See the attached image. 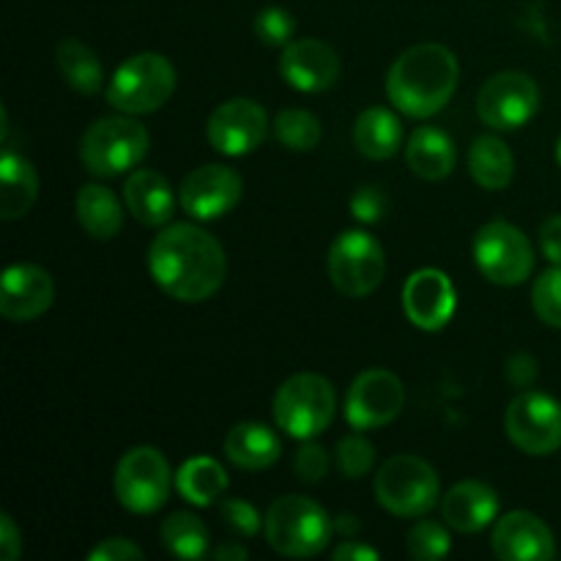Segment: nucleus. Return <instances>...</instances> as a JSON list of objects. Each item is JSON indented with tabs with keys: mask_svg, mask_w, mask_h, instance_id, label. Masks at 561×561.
I'll return each mask as SVG.
<instances>
[{
	"mask_svg": "<svg viewBox=\"0 0 561 561\" xmlns=\"http://www.w3.org/2000/svg\"><path fill=\"white\" fill-rule=\"evenodd\" d=\"M148 272L170 299L197 305L222 288L228 261L222 244L208 230L175 222L148 247Z\"/></svg>",
	"mask_w": 561,
	"mask_h": 561,
	"instance_id": "obj_1",
	"label": "nucleus"
},
{
	"mask_svg": "<svg viewBox=\"0 0 561 561\" xmlns=\"http://www.w3.org/2000/svg\"><path fill=\"white\" fill-rule=\"evenodd\" d=\"M458 77V58L444 44H416L389 69L387 96L409 118H431L447 107Z\"/></svg>",
	"mask_w": 561,
	"mask_h": 561,
	"instance_id": "obj_2",
	"label": "nucleus"
},
{
	"mask_svg": "<svg viewBox=\"0 0 561 561\" xmlns=\"http://www.w3.org/2000/svg\"><path fill=\"white\" fill-rule=\"evenodd\" d=\"M268 546L290 559L318 557L334 535V520L327 510L307 496H283L263 518Z\"/></svg>",
	"mask_w": 561,
	"mask_h": 561,
	"instance_id": "obj_3",
	"label": "nucleus"
},
{
	"mask_svg": "<svg viewBox=\"0 0 561 561\" xmlns=\"http://www.w3.org/2000/svg\"><path fill=\"white\" fill-rule=\"evenodd\" d=\"M173 64L159 53L131 55L115 69L107 88V102L126 115H148L170 102L175 91Z\"/></svg>",
	"mask_w": 561,
	"mask_h": 561,
	"instance_id": "obj_4",
	"label": "nucleus"
},
{
	"mask_svg": "<svg viewBox=\"0 0 561 561\" xmlns=\"http://www.w3.org/2000/svg\"><path fill=\"white\" fill-rule=\"evenodd\" d=\"M334 409L337 398L332 383L316 373H299L277 389L272 411L279 431L299 442H310L327 431L329 422L334 420Z\"/></svg>",
	"mask_w": 561,
	"mask_h": 561,
	"instance_id": "obj_5",
	"label": "nucleus"
},
{
	"mask_svg": "<svg viewBox=\"0 0 561 561\" xmlns=\"http://www.w3.org/2000/svg\"><path fill=\"white\" fill-rule=\"evenodd\" d=\"M376 499L398 518H422L438 504L442 482L436 469L416 455H394L378 469Z\"/></svg>",
	"mask_w": 561,
	"mask_h": 561,
	"instance_id": "obj_6",
	"label": "nucleus"
},
{
	"mask_svg": "<svg viewBox=\"0 0 561 561\" xmlns=\"http://www.w3.org/2000/svg\"><path fill=\"white\" fill-rule=\"evenodd\" d=\"M148 131L131 118H102L82 135L80 159L88 173L99 179H113L137 168L146 159Z\"/></svg>",
	"mask_w": 561,
	"mask_h": 561,
	"instance_id": "obj_7",
	"label": "nucleus"
},
{
	"mask_svg": "<svg viewBox=\"0 0 561 561\" xmlns=\"http://www.w3.org/2000/svg\"><path fill=\"white\" fill-rule=\"evenodd\" d=\"M474 263L488 283L513 288L526 283L535 272V247L524 230L504 219H493L477 230Z\"/></svg>",
	"mask_w": 561,
	"mask_h": 561,
	"instance_id": "obj_8",
	"label": "nucleus"
},
{
	"mask_svg": "<svg viewBox=\"0 0 561 561\" xmlns=\"http://www.w3.org/2000/svg\"><path fill=\"white\" fill-rule=\"evenodd\" d=\"M329 279L348 299H365L381 285L387 257L376 236L367 230H345L329 247Z\"/></svg>",
	"mask_w": 561,
	"mask_h": 561,
	"instance_id": "obj_9",
	"label": "nucleus"
},
{
	"mask_svg": "<svg viewBox=\"0 0 561 561\" xmlns=\"http://www.w3.org/2000/svg\"><path fill=\"white\" fill-rule=\"evenodd\" d=\"M173 488V471L157 447H135L115 469V496L124 510L151 515L164 507Z\"/></svg>",
	"mask_w": 561,
	"mask_h": 561,
	"instance_id": "obj_10",
	"label": "nucleus"
},
{
	"mask_svg": "<svg viewBox=\"0 0 561 561\" xmlns=\"http://www.w3.org/2000/svg\"><path fill=\"white\" fill-rule=\"evenodd\" d=\"M537 110H540V88L524 71L493 75L477 96V115L491 129H520L535 118Z\"/></svg>",
	"mask_w": 561,
	"mask_h": 561,
	"instance_id": "obj_11",
	"label": "nucleus"
},
{
	"mask_svg": "<svg viewBox=\"0 0 561 561\" xmlns=\"http://www.w3.org/2000/svg\"><path fill=\"white\" fill-rule=\"evenodd\" d=\"M510 442L526 455H553L561 449V403L551 394L524 392L504 414Z\"/></svg>",
	"mask_w": 561,
	"mask_h": 561,
	"instance_id": "obj_12",
	"label": "nucleus"
},
{
	"mask_svg": "<svg viewBox=\"0 0 561 561\" xmlns=\"http://www.w3.org/2000/svg\"><path fill=\"white\" fill-rule=\"evenodd\" d=\"M405 389L394 373L365 370L348 389L345 420L356 431H378L394 422L403 411Z\"/></svg>",
	"mask_w": 561,
	"mask_h": 561,
	"instance_id": "obj_13",
	"label": "nucleus"
},
{
	"mask_svg": "<svg viewBox=\"0 0 561 561\" xmlns=\"http://www.w3.org/2000/svg\"><path fill=\"white\" fill-rule=\"evenodd\" d=\"M244 192V181L228 164H203L179 186V203L190 217L208 222L233 211Z\"/></svg>",
	"mask_w": 561,
	"mask_h": 561,
	"instance_id": "obj_14",
	"label": "nucleus"
},
{
	"mask_svg": "<svg viewBox=\"0 0 561 561\" xmlns=\"http://www.w3.org/2000/svg\"><path fill=\"white\" fill-rule=\"evenodd\" d=\"M268 131V115L252 99H228L211 113L206 126L208 142L225 157H247L255 151Z\"/></svg>",
	"mask_w": 561,
	"mask_h": 561,
	"instance_id": "obj_15",
	"label": "nucleus"
},
{
	"mask_svg": "<svg viewBox=\"0 0 561 561\" xmlns=\"http://www.w3.org/2000/svg\"><path fill=\"white\" fill-rule=\"evenodd\" d=\"M455 305H458V299H455L453 279L438 268H420L405 279V318L422 332H438V329L447 327Z\"/></svg>",
	"mask_w": 561,
	"mask_h": 561,
	"instance_id": "obj_16",
	"label": "nucleus"
},
{
	"mask_svg": "<svg viewBox=\"0 0 561 561\" xmlns=\"http://www.w3.org/2000/svg\"><path fill=\"white\" fill-rule=\"evenodd\" d=\"M279 75L301 93H321L337 82L340 58L321 38H299L283 47Z\"/></svg>",
	"mask_w": 561,
	"mask_h": 561,
	"instance_id": "obj_17",
	"label": "nucleus"
},
{
	"mask_svg": "<svg viewBox=\"0 0 561 561\" xmlns=\"http://www.w3.org/2000/svg\"><path fill=\"white\" fill-rule=\"evenodd\" d=\"M55 299L53 277L42 266L16 263L3 272L0 283V312L14 323L36 321L49 310Z\"/></svg>",
	"mask_w": 561,
	"mask_h": 561,
	"instance_id": "obj_18",
	"label": "nucleus"
},
{
	"mask_svg": "<svg viewBox=\"0 0 561 561\" xmlns=\"http://www.w3.org/2000/svg\"><path fill=\"white\" fill-rule=\"evenodd\" d=\"M491 542L493 553L502 561H551L557 557L551 529L526 510H513L499 518Z\"/></svg>",
	"mask_w": 561,
	"mask_h": 561,
	"instance_id": "obj_19",
	"label": "nucleus"
},
{
	"mask_svg": "<svg viewBox=\"0 0 561 561\" xmlns=\"http://www.w3.org/2000/svg\"><path fill=\"white\" fill-rule=\"evenodd\" d=\"M442 515L449 529L460 531V535H477L491 526L499 515V493L485 482H458L442 499Z\"/></svg>",
	"mask_w": 561,
	"mask_h": 561,
	"instance_id": "obj_20",
	"label": "nucleus"
},
{
	"mask_svg": "<svg viewBox=\"0 0 561 561\" xmlns=\"http://www.w3.org/2000/svg\"><path fill=\"white\" fill-rule=\"evenodd\" d=\"M124 203L131 217L148 228L170 222L175 211L173 186L157 170H135L124 184Z\"/></svg>",
	"mask_w": 561,
	"mask_h": 561,
	"instance_id": "obj_21",
	"label": "nucleus"
},
{
	"mask_svg": "<svg viewBox=\"0 0 561 561\" xmlns=\"http://www.w3.org/2000/svg\"><path fill=\"white\" fill-rule=\"evenodd\" d=\"M279 453H283L279 436L261 422H241V425L230 427L228 438H225V455L230 463L244 471L268 469L277 463Z\"/></svg>",
	"mask_w": 561,
	"mask_h": 561,
	"instance_id": "obj_22",
	"label": "nucleus"
},
{
	"mask_svg": "<svg viewBox=\"0 0 561 561\" xmlns=\"http://www.w3.org/2000/svg\"><path fill=\"white\" fill-rule=\"evenodd\" d=\"M38 197V173L31 159L5 148L0 159V217L5 222L31 211Z\"/></svg>",
	"mask_w": 561,
	"mask_h": 561,
	"instance_id": "obj_23",
	"label": "nucleus"
},
{
	"mask_svg": "<svg viewBox=\"0 0 561 561\" xmlns=\"http://www.w3.org/2000/svg\"><path fill=\"white\" fill-rule=\"evenodd\" d=\"M405 162H409L411 173H416L420 179L442 181L455 170L458 151H455V142L449 140L442 129L420 126V129L409 137Z\"/></svg>",
	"mask_w": 561,
	"mask_h": 561,
	"instance_id": "obj_24",
	"label": "nucleus"
},
{
	"mask_svg": "<svg viewBox=\"0 0 561 561\" xmlns=\"http://www.w3.org/2000/svg\"><path fill=\"white\" fill-rule=\"evenodd\" d=\"M356 151L367 159H392L403 142V126L400 118L387 107H370L356 118L354 124Z\"/></svg>",
	"mask_w": 561,
	"mask_h": 561,
	"instance_id": "obj_25",
	"label": "nucleus"
},
{
	"mask_svg": "<svg viewBox=\"0 0 561 561\" xmlns=\"http://www.w3.org/2000/svg\"><path fill=\"white\" fill-rule=\"evenodd\" d=\"M77 219L88 236L107 241L115 239L124 228V208L107 186L85 184L77 192Z\"/></svg>",
	"mask_w": 561,
	"mask_h": 561,
	"instance_id": "obj_26",
	"label": "nucleus"
},
{
	"mask_svg": "<svg viewBox=\"0 0 561 561\" xmlns=\"http://www.w3.org/2000/svg\"><path fill=\"white\" fill-rule=\"evenodd\" d=\"M175 491L195 507H211L222 502L228 474L214 458H190L175 474Z\"/></svg>",
	"mask_w": 561,
	"mask_h": 561,
	"instance_id": "obj_27",
	"label": "nucleus"
},
{
	"mask_svg": "<svg viewBox=\"0 0 561 561\" xmlns=\"http://www.w3.org/2000/svg\"><path fill=\"white\" fill-rule=\"evenodd\" d=\"M469 170L482 190H507L515 173L513 151L493 135L477 137L469 151Z\"/></svg>",
	"mask_w": 561,
	"mask_h": 561,
	"instance_id": "obj_28",
	"label": "nucleus"
},
{
	"mask_svg": "<svg viewBox=\"0 0 561 561\" xmlns=\"http://www.w3.org/2000/svg\"><path fill=\"white\" fill-rule=\"evenodd\" d=\"M55 64H58L60 77H64V82L71 91L82 93V96H91V93H96L102 88V60L96 58V53L88 44L77 42V38H64L58 44V53H55Z\"/></svg>",
	"mask_w": 561,
	"mask_h": 561,
	"instance_id": "obj_29",
	"label": "nucleus"
},
{
	"mask_svg": "<svg viewBox=\"0 0 561 561\" xmlns=\"http://www.w3.org/2000/svg\"><path fill=\"white\" fill-rule=\"evenodd\" d=\"M159 535H162V546L179 559H203L211 542L206 524L192 513L168 515Z\"/></svg>",
	"mask_w": 561,
	"mask_h": 561,
	"instance_id": "obj_30",
	"label": "nucleus"
},
{
	"mask_svg": "<svg viewBox=\"0 0 561 561\" xmlns=\"http://www.w3.org/2000/svg\"><path fill=\"white\" fill-rule=\"evenodd\" d=\"M321 121L307 110H283L274 118V137L290 151H312L321 142Z\"/></svg>",
	"mask_w": 561,
	"mask_h": 561,
	"instance_id": "obj_31",
	"label": "nucleus"
},
{
	"mask_svg": "<svg viewBox=\"0 0 561 561\" xmlns=\"http://www.w3.org/2000/svg\"><path fill=\"white\" fill-rule=\"evenodd\" d=\"M453 548L449 531L436 520H420L409 531V557L416 561H438L444 559Z\"/></svg>",
	"mask_w": 561,
	"mask_h": 561,
	"instance_id": "obj_32",
	"label": "nucleus"
},
{
	"mask_svg": "<svg viewBox=\"0 0 561 561\" xmlns=\"http://www.w3.org/2000/svg\"><path fill=\"white\" fill-rule=\"evenodd\" d=\"M531 305L542 323L561 329V266L548 268L537 277L535 288H531Z\"/></svg>",
	"mask_w": 561,
	"mask_h": 561,
	"instance_id": "obj_33",
	"label": "nucleus"
},
{
	"mask_svg": "<svg viewBox=\"0 0 561 561\" xmlns=\"http://www.w3.org/2000/svg\"><path fill=\"white\" fill-rule=\"evenodd\" d=\"M252 27H255L257 42L266 44V47H288L296 33L294 16H290V11L279 9V5H268V9L257 11Z\"/></svg>",
	"mask_w": 561,
	"mask_h": 561,
	"instance_id": "obj_34",
	"label": "nucleus"
},
{
	"mask_svg": "<svg viewBox=\"0 0 561 561\" xmlns=\"http://www.w3.org/2000/svg\"><path fill=\"white\" fill-rule=\"evenodd\" d=\"M373 463H376V447L359 433L345 436L337 444V466L348 480H362L365 474H370Z\"/></svg>",
	"mask_w": 561,
	"mask_h": 561,
	"instance_id": "obj_35",
	"label": "nucleus"
},
{
	"mask_svg": "<svg viewBox=\"0 0 561 561\" xmlns=\"http://www.w3.org/2000/svg\"><path fill=\"white\" fill-rule=\"evenodd\" d=\"M219 515L228 524V529L241 537H255L257 529H261L257 510L250 502H241V499H222L219 502Z\"/></svg>",
	"mask_w": 561,
	"mask_h": 561,
	"instance_id": "obj_36",
	"label": "nucleus"
},
{
	"mask_svg": "<svg viewBox=\"0 0 561 561\" xmlns=\"http://www.w3.org/2000/svg\"><path fill=\"white\" fill-rule=\"evenodd\" d=\"M294 471L301 482H321L329 474V455L321 444L307 442L305 447L296 453Z\"/></svg>",
	"mask_w": 561,
	"mask_h": 561,
	"instance_id": "obj_37",
	"label": "nucleus"
},
{
	"mask_svg": "<svg viewBox=\"0 0 561 561\" xmlns=\"http://www.w3.org/2000/svg\"><path fill=\"white\" fill-rule=\"evenodd\" d=\"M387 211V197L378 186H362L351 197V214H354L359 222H378Z\"/></svg>",
	"mask_w": 561,
	"mask_h": 561,
	"instance_id": "obj_38",
	"label": "nucleus"
},
{
	"mask_svg": "<svg viewBox=\"0 0 561 561\" xmlns=\"http://www.w3.org/2000/svg\"><path fill=\"white\" fill-rule=\"evenodd\" d=\"M91 561H140L146 559V553L135 546L126 537H110V540H102L91 553H88Z\"/></svg>",
	"mask_w": 561,
	"mask_h": 561,
	"instance_id": "obj_39",
	"label": "nucleus"
},
{
	"mask_svg": "<svg viewBox=\"0 0 561 561\" xmlns=\"http://www.w3.org/2000/svg\"><path fill=\"white\" fill-rule=\"evenodd\" d=\"M507 378H510V383H513V387H518V389H529L531 383L537 381V362H535V356H529V354H515L513 359L507 362Z\"/></svg>",
	"mask_w": 561,
	"mask_h": 561,
	"instance_id": "obj_40",
	"label": "nucleus"
},
{
	"mask_svg": "<svg viewBox=\"0 0 561 561\" xmlns=\"http://www.w3.org/2000/svg\"><path fill=\"white\" fill-rule=\"evenodd\" d=\"M540 252L553 266H561V214L540 225Z\"/></svg>",
	"mask_w": 561,
	"mask_h": 561,
	"instance_id": "obj_41",
	"label": "nucleus"
},
{
	"mask_svg": "<svg viewBox=\"0 0 561 561\" xmlns=\"http://www.w3.org/2000/svg\"><path fill=\"white\" fill-rule=\"evenodd\" d=\"M22 553V535L11 515H0V559L14 561Z\"/></svg>",
	"mask_w": 561,
	"mask_h": 561,
	"instance_id": "obj_42",
	"label": "nucleus"
},
{
	"mask_svg": "<svg viewBox=\"0 0 561 561\" xmlns=\"http://www.w3.org/2000/svg\"><path fill=\"white\" fill-rule=\"evenodd\" d=\"M332 559L337 561H376L378 551L376 548L365 546L359 540H343V546H337L332 551Z\"/></svg>",
	"mask_w": 561,
	"mask_h": 561,
	"instance_id": "obj_43",
	"label": "nucleus"
},
{
	"mask_svg": "<svg viewBox=\"0 0 561 561\" xmlns=\"http://www.w3.org/2000/svg\"><path fill=\"white\" fill-rule=\"evenodd\" d=\"M214 559H219V561H228V559L241 561V559H247V548L236 546V542H230V546H219L217 551H214Z\"/></svg>",
	"mask_w": 561,
	"mask_h": 561,
	"instance_id": "obj_44",
	"label": "nucleus"
},
{
	"mask_svg": "<svg viewBox=\"0 0 561 561\" xmlns=\"http://www.w3.org/2000/svg\"><path fill=\"white\" fill-rule=\"evenodd\" d=\"M334 531H340L345 540H351L348 535H356V531H359V520H356V515H343V518L334 524Z\"/></svg>",
	"mask_w": 561,
	"mask_h": 561,
	"instance_id": "obj_45",
	"label": "nucleus"
},
{
	"mask_svg": "<svg viewBox=\"0 0 561 561\" xmlns=\"http://www.w3.org/2000/svg\"><path fill=\"white\" fill-rule=\"evenodd\" d=\"M557 162H559V168H561V137H559V142H557Z\"/></svg>",
	"mask_w": 561,
	"mask_h": 561,
	"instance_id": "obj_46",
	"label": "nucleus"
}]
</instances>
